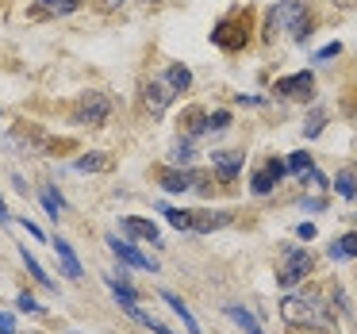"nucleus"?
<instances>
[{
	"instance_id": "nucleus-1",
	"label": "nucleus",
	"mask_w": 357,
	"mask_h": 334,
	"mask_svg": "<svg viewBox=\"0 0 357 334\" xmlns=\"http://www.w3.org/2000/svg\"><path fill=\"white\" fill-rule=\"evenodd\" d=\"M280 315H284L288 326H311V331L331 326V308L319 292H288L280 300Z\"/></svg>"
},
{
	"instance_id": "nucleus-2",
	"label": "nucleus",
	"mask_w": 357,
	"mask_h": 334,
	"mask_svg": "<svg viewBox=\"0 0 357 334\" xmlns=\"http://www.w3.org/2000/svg\"><path fill=\"white\" fill-rule=\"evenodd\" d=\"M269 24H284V31L300 43L311 35V16L303 8V0H280L277 8L269 12Z\"/></svg>"
},
{
	"instance_id": "nucleus-3",
	"label": "nucleus",
	"mask_w": 357,
	"mask_h": 334,
	"mask_svg": "<svg viewBox=\"0 0 357 334\" xmlns=\"http://www.w3.org/2000/svg\"><path fill=\"white\" fill-rule=\"evenodd\" d=\"M246 31H250V16H246V12H231V16H223L215 24L211 43L223 47V50H242V47H246V39H250Z\"/></svg>"
},
{
	"instance_id": "nucleus-4",
	"label": "nucleus",
	"mask_w": 357,
	"mask_h": 334,
	"mask_svg": "<svg viewBox=\"0 0 357 334\" xmlns=\"http://www.w3.org/2000/svg\"><path fill=\"white\" fill-rule=\"evenodd\" d=\"M307 273H311V254H307V250H303V246H284V250H280V277H277L280 284L296 288Z\"/></svg>"
},
{
	"instance_id": "nucleus-5",
	"label": "nucleus",
	"mask_w": 357,
	"mask_h": 334,
	"mask_svg": "<svg viewBox=\"0 0 357 334\" xmlns=\"http://www.w3.org/2000/svg\"><path fill=\"white\" fill-rule=\"evenodd\" d=\"M108 112H112V104L104 93H85L77 104V112H73V119L85 123V127H100V123H108Z\"/></svg>"
},
{
	"instance_id": "nucleus-6",
	"label": "nucleus",
	"mask_w": 357,
	"mask_h": 334,
	"mask_svg": "<svg viewBox=\"0 0 357 334\" xmlns=\"http://www.w3.org/2000/svg\"><path fill=\"white\" fill-rule=\"evenodd\" d=\"M108 250L119 257L123 265H131V269H146V273H158V261L150 254H142L139 246H131V242L116 238V234H108Z\"/></svg>"
},
{
	"instance_id": "nucleus-7",
	"label": "nucleus",
	"mask_w": 357,
	"mask_h": 334,
	"mask_svg": "<svg viewBox=\"0 0 357 334\" xmlns=\"http://www.w3.org/2000/svg\"><path fill=\"white\" fill-rule=\"evenodd\" d=\"M273 93L284 96V100H311V93H315V77H311L307 70L292 73V77H280L277 85H273Z\"/></svg>"
},
{
	"instance_id": "nucleus-8",
	"label": "nucleus",
	"mask_w": 357,
	"mask_h": 334,
	"mask_svg": "<svg viewBox=\"0 0 357 334\" xmlns=\"http://www.w3.org/2000/svg\"><path fill=\"white\" fill-rule=\"evenodd\" d=\"M288 173V162H280V158H269V162L261 165V169L254 173V181H250V188H254L257 196H265V192H273V188L280 185V177Z\"/></svg>"
},
{
	"instance_id": "nucleus-9",
	"label": "nucleus",
	"mask_w": 357,
	"mask_h": 334,
	"mask_svg": "<svg viewBox=\"0 0 357 334\" xmlns=\"http://www.w3.org/2000/svg\"><path fill=\"white\" fill-rule=\"evenodd\" d=\"M173 96L177 93H173L165 81H146V85H142V104H146L150 116H165V108L173 104Z\"/></svg>"
},
{
	"instance_id": "nucleus-10",
	"label": "nucleus",
	"mask_w": 357,
	"mask_h": 334,
	"mask_svg": "<svg viewBox=\"0 0 357 334\" xmlns=\"http://www.w3.org/2000/svg\"><path fill=\"white\" fill-rule=\"evenodd\" d=\"M165 192H188V188H208L200 173H188V169H162L158 173Z\"/></svg>"
},
{
	"instance_id": "nucleus-11",
	"label": "nucleus",
	"mask_w": 357,
	"mask_h": 334,
	"mask_svg": "<svg viewBox=\"0 0 357 334\" xmlns=\"http://www.w3.org/2000/svg\"><path fill=\"white\" fill-rule=\"evenodd\" d=\"M50 246H54V254H58V261H62V273H66V277H70V280H81V277H85V269H81V261H77V254H73L70 242L54 234V238H50Z\"/></svg>"
},
{
	"instance_id": "nucleus-12",
	"label": "nucleus",
	"mask_w": 357,
	"mask_h": 334,
	"mask_svg": "<svg viewBox=\"0 0 357 334\" xmlns=\"http://www.w3.org/2000/svg\"><path fill=\"white\" fill-rule=\"evenodd\" d=\"M242 162H246V154H234V150H215V154H211V165H215V173H219L223 181H234V177H238Z\"/></svg>"
},
{
	"instance_id": "nucleus-13",
	"label": "nucleus",
	"mask_w": 357,
	"mask_h": 334,
	"mask_svg": "<svg viewBox=\"0 0 357 334\" xmlns=\"http://www.w3.org/2000/svg\"><path fill=\"white\" fill-rule=\"evenodd\" d=\"M227 223H231V211H192V227H188V231L211 234V231H219V227H227Z\"/></svg>"
},
{
	"instance_id": "nucleus-14",
	"label": "nucleus",
	"mask_w": 357,
	"mask_h": 334,
	"mask_svg": "<svg viewBox=\"0 0 357 334\" xmlns=\"http://www.w3.org/2000/svg\"><path fill=\"white\" fill-rule=\"evenodd\" d=\"M123 231L131 238H142V242H158V227L150 219H139V215H123Z\"/></svg>"
},
{
	"instance_id": "nucleus-15",
	"label": "nucleus",
	"mask_w": 357,
	"mask_h": 334,
	"mask_svg": "<svg viewBox=\"0 0 357 334\" xmlns=\"http://www.w3.org/2000/svg\"><path fill=\"white\" fill-rule=\"evenodd\" d=\"M165 85H169L173 93H188V89H192V70L181 66V62H173L169 70H165Z\"/></svg>"
},
{
	"instance_id": "nucleus-16",
	"label": "nucleus",
	"mask_w": 357,
	"mask_h": 334,
	"mask_svg": "<svg viewBox=\"0 0 357 334\" xmlns=\"http://www.w3.org/2000/svg\"><path fill=\"white\" fill-rule=\"evenodd\" d=\"M104 280H108V288L116 292V300L123 303V308H131V303H139V296H135V288L127 284V277H123V273H119V277H116V273H104Z\"/></svg>"
},
{
	"instance_id": "nucleus-17",
	"label": "nucleus",
	"mask_w": 357,
	"mask_h": 334,
	"mask_svg": "<svg viewBox=\"0 0 357 334\" xmlns=\"http://www.w3.org/2000/svg\"><path fill=\"white\" fill-rule=\"evenodd\" d=\"M227 315H231L234 323L242 326V334H265L261 323H257V319L250 315V308H242V303H227Z\"/></svg>"
},
{
	"instance_id": "nucleus-18",
	"label": "nucleus",
	"mask_w": 357,
	"mask_h": 334,
	"mask_svg": "<svg viewBox=\"0 0 357 334\" xmlns=\"http://www.w3.org/2000/svg\"><path fill=\"white\" fill-rule=\"evenodd\" d=\"M162 300H165V303H169V308H173V315H181V323H185V326H188V334H200V326H196V319H192V311H188V308H185V300H181V296H173V292H169V288H165V292H162Z\"/></svg>"
},
{
	"instance_id": "nucleus-19",
	"label": "nucleus",
	"mask_w": 357,
	"mask_h": 334,
	"mask_svg": "<svg viewBox=\"0 0 357 334\" xmlns=\"http://www.w3.org/2000/svg\"><path fill=\"white\" fill-rule=\"evenodd\" d=\"M334 192H338L342 200H357V169H338V177H334Z\"/></svg>"
},
{
	"instance_id": "nucleus-20",
	"label": "nucleus",
	"mask_w": 357,
	"mask_h": 334,
	"mask_svg": "<svg viewBox=\"0 0 357 334\" xmlns=\"http://www.w3.org/2000/svg\"><path fill=\"white\" fill-rule=\"evenodd\" d=\"M331 257H334V261H346V257H357V234H342L338 242H331Z\"/></svg>"
},
{
	"instance_id": "nucleus-21",
	"label": "nucleus",
	"mask_w": 357,
	"mask_h": 334,
	"mask_svg": "<svg viewBox=\"0 0 357 334\" xmlns=\"http://www.w3.org/2000/svg\"><path fill=\"white\" fill-rule=\"evenodd\" d=\"M77 169L81 173H108L112 158L108 154H85V158H77Z\"/></svg>"
},
{
	"instance_id": "nucleus-22",
	"label": "nucleus",
	"mask_w": 357,
	"mask_h": 334,
	"mask_svg": "<svg viewBox=\"0 0 357 334\" xmlns=\"http://www.w3.org/2000/svg\"><path fill=\"white\" fill-rule=\"evenodd\" d=\"M20 257H24V265H27V273H31V277H35V280H39V284H43V288H54V280H50V277H47V269H43V265H39V261H35V254H31V250H27V246H24V250H20Z\"/></svg>"
},
{
	"instance_id": "nucleus-23",
	"label": "nucleus",
	"mask_w": 357,
	"mask_h": 334,
	"mask_svg": "<svg viewBox=\"0 0 357 334\" xmlns=\"http://www.w3.org/2000/svg\"><path fill=\"white\" fill-rule=\"evenodd\" d=\"M323 127H326V112L315 108L307 116V123H303V139H319V135H323Z\"/></svg>"
},
{
	"instance_id": "nucleus-24",
	"label": "nucleus",
	"mask_w": 357,
	"mask_h": 334,
	"mask_svg": "<svg viewBox=\"0 0 357 334\" xmlns=\"http://www.w3.org/2000/svg\"><path fill=\"white\" fill-rule=\"evenodd\" d=\"M315 165H311V154H303V150H296V154H288V173H296V177H303V173H311Z\"/></svg>"
},
{
	"instance_id": "nucleus-25",
	"label": "nucleus",
	"mask_w": 357,
	"mask_h": 334,
	"mask_svg": "<svg viewBox=\"0 0 357 334\" xmlns=\"http://www.w3.org/2000/svg\"><path fill=\"white\" fill-rule=\"evenodd\" d=\"M162 215L169 219V227H177V231H188V227H192V211H185V208H165Z\"/></svg>"
},
{
	"instance_id": "nucleus-26",
	"label": "nucleus",
	"mask_w": 357,
	"mask_h": 334,
	"mask_svg": "<svg viewBox=\"0 0 357 334\" xmlns=\"http://www.w3.org/2000/svg\"><path fill=\"white\" fill-rule=\"evenodd\" d=\"M43 208H47V215H50V219H58V211L66 208V204H62V196H58V192H54V188H50V185L43 188Z\"/></svg>"
},
{
	"instance_id": "nucleus-27",
	"label": "nucleus",
	"mask_w": 357,
	"mask_h": 334,
	"mask_svg": "<svg viewBox=\"0 0 357 334\" xmlns=\"http://www.w3.org/2000/svg\"><path fill=\"white\" fill-rule=\"evenodd\" d=\"M77 4H81V0H43V8L58 12V16H66V12H77Z\"/></svg>"
},
{
	"instance_id": "nucleus-28",
	"label": "nucleus",
	"mask_w": 357,
	"mask_h": 334,
	"mask_svg": "<svg viewBox=\"0 0 357 334\" xmlns=\"http://www.w3.org/2000/svg\"><path fill=\"white\" fill-rule=\"evenodd\" d=\"M231 127V112H211L208 116V131H227Z\"/></svg>"
},
{
	"instance_id": "nucleus-29",
	"label": "nucleus",
	"mask_w": 357,
	"mask_h": 334,
	"mask_svg": "<svg viewBox=\"0 0 357 334\" xmlns=\"http://www.w3.org/2000/svg\"><path fill=\"white\" fill-rule=\"evenodd\" d=\"M173 162L188 165V162H192V146H188V142H177V146H173Z\"/></svg>"
},
{
	"instance_id": "nucleus-30",
	"label": "nucleus",
	"mask_w": 357,
	"mask_h": 334,
	"mask_svg": "<svg viewBox=\"0 0 357 334\" xmlns=\"http://www.w3.org/2000/svg\"><path fill=\"white\" fill-rule=\"evenodd\" d=\"M338 54H342V47H338V43H331V47H323L315 54V62H331V58H338Z\"/></svg>"
},
{
	"instance_id": "nucleus-31",
	"label": "nucleus",
	"mask_w": 357,
	"mask_h": 334,
	"mask_svg": "<svg viewBox=\"0 0 357 334\" xmlns=\"http://www.w3.org/2000/svg\"><path fill=\"white\" fill-rule=\"evenodd\" d=\"M16 303H20L24 311H31V315H39V311H43L39 303H35V296H27V292H20V300H16Z\"/></svg>"
},
{
	"instance_id": "nucleus-32",
	"label": "nucleus",
	"mask_w": 357,
	"mask_h": 334,
	"mask_svg": "<svg viewBox=\"0 0 357 334\" xmlns=\"http://www.w3.org/2000/svg\"><path fill=\"white\" fill-rule=\"evenodd\" d=\"M303 177H307V181H311V188H326V177H323V173H319V169H311V173H303Z\"/></svg>"
},
{
	"instance_id": "nucleus-33",
	"label": "nucleus",
	"mask_w": 357,
	"mask_h": 334,
	"mask_svg": "<svg viewBox=\"0 0 357 334\" xmlns=\"http://www.w3.org/2000/svg\"><path fill=\"white\" fill-rule=\"evenodd\" d=\"M0 334H16V319L12 315H0Z\"/></svg>"
},
{
	"instance_id": "nucleus-34",
	"label": "nucleus",
	"mask_w": 357,
	"mask_h": 334,
	"mask_svg": "<svg viewBox=\"0 0 357 334\" xmlns=\"http://www.w3.org/2000/svg\"><path fill=\"white\" fill-rule=\"evenodd\" d=\"M296 234H300L303 242H311V238H315V227H311V223H300V227H296Z\"/></svg>"
},
{
	"instance_id": "nucleus-35",
	"label": "nucleus",
	"mask_w": 357,
	"mask_h": 334,
	"mask_svg": "<svg viewBox=\"0 0 357 334\" xmlns=\"http://www.w3.org/2000/svg\"><path fill=\"white\" fill-rule=\"evenodd\" d=\"M24 227H27V234H31V238H43V227H35V223H27V219H24Z\"/></svg>"
},
{
	"instance_id": "nucleus-36",
	"label": "nucleus",
	"mask_w": 357,
	"mask_h": 334,
	"mask_svg": "<svg viewBox=\"0 0 357 334\" xmlns=\"http://www.w3.org/2000/svg\"><path fill=\"white\" fill-rule=\"evenodd\" d=\"M8 219L12 215H8V208H4V200H0V223H8Z\"/></svg>"
},
{
	"instance_id": "nucleus-37",
	"label": "nucleus",
	"mask_w": 357,
	"mask_h": 334,
	"mask_svg": "<svg viewBox=\"0 0 357 334\" xmlns=\"http://www.w3.org/2000/svg\"><path fill=\"white\" fill-rule=\"evenodd\" d=\"M104 8H119V4H123V0H100Z\"/></svg>"
},
{
	"instance_id": "nucleus-38",
	"label": "nucleus",
	"mask_w": 357,
	"mask_h": 334,
	"mask_svg": "<svg viewBox=\"0 0 357 334\" xmlns=\"http://www.w3.org/2000/svg\"><path fill=\"white\" fill-rule=\"evenodd\" d=\"M334 4H338V8H349V4H354V0H334Z\"/></svg>"
},
{
	"instance_id": "nucleus-39",
	"label": "nucleus",
	"mask_w": 357,
	"mask_h": 334,
	"mask_svg": "<svg viewBox=\"0 0 357 334\" xmlns=\"http://www.w3.org/2000/svg\"><path fill=\"white\" fill-rule=\"evenodd\" d=\"M150 4H162V0H150Z\"/></svg>"
}]
</instances>
